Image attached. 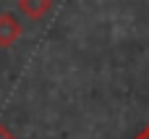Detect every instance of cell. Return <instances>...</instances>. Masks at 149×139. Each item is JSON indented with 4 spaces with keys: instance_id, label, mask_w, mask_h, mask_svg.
Here are the masks:
<instances>
[{
    "instance_id": "1",
    "label": "cell",
    "mask_w": 149,
    "mask_h": 139,
    "mask_svg": "<svg viewBox=\"0 0 149 139\" xmlns=\"http://www.w3.org/2000/svg\"><path fill=\"white\" fill-rule=\"evenodd\" d=\"M21 37V24L13 13H0V47H10Z\"/></svg>"
},
{
    "instance_id": "2",
    "label": "cell",
    "mask_w": 149,
    "mask_h": 139,
    "mask_svg": "<svg viewBox=\"0 0 149 139\" xmlns=\"http://www.w3.org/2000/svg\"><path fill=\"white\" fill-rule=\"evenodd\" d=\"M18 8H21V13H24V16H29V18H34V21H39V18H45V16L50 13L52 0H18Z\"/></svg>"
},
{
    "instance_id": "3",
    "label": "cell",
    "mask_w": 149,
    "mask_h": 139,
    "mask_svg": "<svg viewBox=\"0 0 149 139\" xmlns=\"http://www.w3.org/2000/svg\"><path fill=\"white\" fill-rule=\"evenodd\" d=\"M0 139H16V137H13V131H10L8 126H3V124H0Z\"/></svg>"
},
{
    "instance_id": "4",
    "label": "cell",
    "mask_w": 149,
    "mask_h": 139,
    "mask_svg": "<svg viewBox=\"0 0 149 139\" xmlns=\"http://www.w3.org/2000/svg\"><path fill=\"white\" fill-rule=\"evenodd\" d=\"M134 139H149V124H147V126H144V129H141V131H139Z\"/></svg>"
}]
</instances>
